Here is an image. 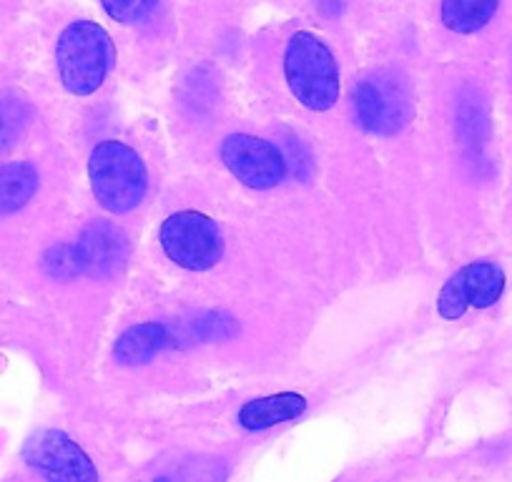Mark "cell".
I'll return each mask as SVG.
<instances>
[{
  "instance_id": "6da1fadb",
  "label": "cell",
  "mask_w": 512,
  "mask_h": 482,
  "mask_svg": "<svg viewBox=\"0 0 512 482\" xmlns=\"http://www.w3.org/2000/svg\"><path fill=\"white\" fill-rule=\"evenodd\" d=\"M113 61H116V48H113L111 36L98 23L73 21L58 36V76L73 96L96 93L111 73Z\"/></svg>"
},
{
  "instance_id": "7a4b0ae2",
  "label": "cell",
  "mask_w": 512,
  "mask_h": 482,
  "mask_svg": "<svg viewBox=\"0 0 512 482\" xmlns=\"http://www.w3.org/2000/svg\"><path fill=\"white\" fill-rule=\"evenodd\" d=\"M88 176L98 204L111 214H128L144 201L149 171L144 159L123 141H101L88 159Z\"/></svg>"
},
{
  "instance_id": "3957f363",
  "label": "cell",
  "mask_w": 512,
  "mask_h": 482,
  "mask_svg": "<svg viewBox=\"0 0 512 482\" xmlns=\"http://www.w3.org/2000/svg\"><path fill=\"white\" fill-rule=\"evenodd\" d=\"M284 76L289 91L309 111H329L339 101V66L327 43L314 33L299 31L284 51Z\"/></svg>"
},
{
  "instance_id": "277c9868",
  "label": "cell",
  "mask_w": 512,
  "mask_h": 482,
  "mask_svg": "<svg viewBox=\"0 0 512 482\" xmlns=\"http://www.w3.org/2000/svg\"><path fill=\"white\" fill-rule=\"evenodd\" d=\"M161 247L176 267L206 272L224 257V236L211 216L201 211H176L161 226Z\"/></svg>"
},
{
  "instance_id": "5b68a950",
  "label": "cell",
  "mask_w": 512,
  "mask_h": 482,
  "mask_svg": "<svg viewBox=\"0 0 512 482\" xmlns=\"http://www.w3.org/2000/svg\"><path fill=\"white\" fill-rule=\"evenodd\" d=\"M354 111L357 121L367 134L392 136L407 126L412 118L410 93L405 83L397 81L390 73L362 78L354 86Z\"/></svg>"
},
{
  "instance_id": "8992f818",
  "label": "cell",
  "mask_w": 512,
  "mask_h": 482,
  "mask_svg": "<svg viewBox=\"0 0 512 482\" xmlns=\"http://www.w3.org/2000/svg\"><path fill=\"white\" fill-rule=\"evenodd\" d=\"M23 457L48 482H98L91 457L61 430H41L28 437Z\"/></svg>"
},
{
  "instance_id": "52a82bcc",
  "label": "cell",
  "mask_w": 512,
  "mask_h": 482,
  "mask_svg": "<svg viewBox=\"0 0 512 482\" xmlns=\"http://www.w3.org/2000/svg\"><path fill=\"white\" fill-rule=\"evenodd\" d=\"M221 161L244 186L256 191L274 189L287 176V159L277 144L249 134H231L221 144Z\"/></svg>"
},
{
  "instance_id": "ba28073f",
  "label": "cell",
  "mask_w": 512,
  "mask_h": 482,
  "mask_svg": "<svg viewBox=\"0 0 512 482\" xmlns=\"http://www.w3.org/2000/svg\"><path fill=\"white\" fill-rule=\"evenodd\" d=\"M505 292V272L492 262H472L457 269L437 297L442 319H460L470 307L487 309Z\"/></svg>"
},
{
  "instance_id": "9c48e42d",
  "label": "cell",
  "mask_w": 512,
  "mask_h": 482,
  "mask_svg": "<svg viewBox=\"0 0 512 482\" xmlns=\"http://www.w3.org/2000/svg\"><path fill=\"white\" fill-rule=\"evenodd\" d=\"M81 262V272L88 277L108 279L121 272L128 262V239L111 221H91L73 244Z\"/></svg>"
},
{
  "instance_id": "30bf717a",
  "label": "cell",
  "mask_w": 512,
  "mask_h": 482,
  "mask_svg": "<svg viewBox=\"0 0 512 482\" xmlns=\"http://www.w3.org/2000/svg\"><path fill=\"white\" fill-rule=\"evenodd\" d=\"M169 344H174L171 327L164 322H144L126 329L113 344V357L118 365L139 367L151 362L159 352H164Z\"/></svg>"
},
{
  "instance_id": "8fae6325",
  "label": "cell",
  "mask_w": 512,
  "mask_h": 482,
  "mask_svg": "<svg viewBox=\"0 0 512 482\" xmlns=\"http://www.w3.org/2000/svg\"><path fill=\"white\" fill-rule=\"evenodd\" d=\"M307 410V400L297 392H279V395L259 397V400L246 402L239 410V425L244 430H269L274 425H282V422L297 420Z\"/></svg>"
},
{
  "instance_id": "7c38bea8",
  "label": "cell",
  "mask_w": 512,
  "mask_h": 482,
  "mask_svg": "<svg viewBox=\"0 0 512 482\" xmlns=\"http://www.w3.org/2000/svg\"><path fill=\"white\" fill-rule=\"evenodd\" d=\"M38 191V171L33 164L16 161L0 166V216L23 209Z\"/></svg>"
},
{
  "instance_id": "4fadbf2b",
  "label": "cell",
  "mask_w": 512,
  "mask_h": 482,
  "mask_svg": "<svg viewBox=\"0 0 512 482\" xmlns=\"http://www.w3.org/2000/svg\"><path fill=\"white\" fill-rule=\"evenodd\" d=\"M500 0H442V23L452 33H477L492 21Z\"/></svg>"
},
{
  "instance_id": "5bb4252c",
  "label": "cell",
  "mask_w": 512,
  "mask_h": 482,
  "mask_svg": "<svg viewBox=\"0 0 512 482\" xmlns=\"http://www.w3.org/2000/svg\"><path fill=\"white\" fill-rule=\"evenodd\" d=\"M31 103L23 93L3 91L0 93V154L18 144L31 121Z\"/></svg>"
},
{
  "instance_id": "9a60e30c",
  "label": "cell",
  "mask_w": 512,
  "mask_h": 482,
  "mask_svg": "<svg viewBox=\"0 0 512 482\" xmlns=\"http://www.w3.org/2000/svg\"><path fill=\"white\" fill-rule=\"evenodd\" d=\"M43 267H46V272L56 279H73L78 277V274H83L73 244H58V247L48 249L46 257H43Z\"/></svg>"
},
{
  "instance_id": "2e32d148",
  "label": "cell",
  "mask_w": 512,
  "mask_h": 482,
  "mask_svg": "<svg viewBox=\"0 0 512 482\" xmlns=\"http://www.w3.org/2000/svg\"><path fill=\"white\" fill-rule=\"evenodd\" d=\"M159 0H101L103 11L118 23H139L156 8Z\"/></svg>"
},
{
  "instance_id": "e0dca14e",
  "label": "cell",
  "mask_w": 512,
  "mask_h": 482,
  "mask_svg": "<svg viewBox=\"0 0 512 482\" xmlns=\"http://www.w3.org/2000/svg\"><path fill=\"white\" fill-rule=\"evenodd\" d=\"M156 482H169V480H166V477H161V480H156Z\"/></svg>"
}]
</instances>
